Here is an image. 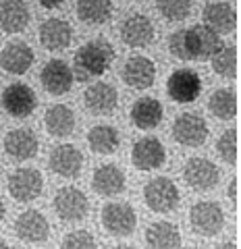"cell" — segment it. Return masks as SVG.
I'll list each match as a JSON object with an SVG mask.
<instances>
[{"instance_id": "6da1fadb", "label": "cell", "mask_w": 241, "mask_h": 249, "mask_svg": "<svg viewBox=\"0 0 241 249\" xmlns=\"http://www.w3.org/2000/svg\"><path fill=\"white\" fill-rule=\"evenodd\" d=\"M222 48V40L206 25L183 27L170 34L168 50L181 60H208Z\"/></svg>"}, {"instance_id": "7a4b0ae2", "label": "cell", "mask_w": 241, "mask_h": 249, "mask_svg": "<svg viewBox=\"0 0 241 249\" xmlns=\"http://www.w3.org/2000/svg\"><path fill=\"white\" fill-rule=\"evenodd\" d=\"M112 60H114V48L106 37H96V40L85 42L75 52L77 79L88 81L96 75H104L111 69Z\"/></svg>"}, {"instance_id": "3957f363", "label": "cell", "mask_w": 241, "mask_h": 249, "mask_svg": "<svg viewBox=\"0 0 241 249\" xmlns=\"http://www.w3.org/2000/svg\"><path fill=\"white\" fill-rule=\"evenodd\" d=\"M144 201L146 206L156 214L173 212L181 201V193L173 178L168 177H154L152 181L144 185Z\"/></svg>"}, {"instance_id": "277c9868", "label": "cell", "mask_w": 241, "mask_h": 249, "mask_svg": "<svg viewBox=\"0 0 241 249\" xmlns=\"http://www.w3.org/2000/svg\"><path fill=\"white\" fill-rule=\"evenodd\" d=\"M102 227L112 237H129L137 227V214L125 201H111L100 214Z\"/></svg>"}, {"instance_id": "5b68a950", "label": "cell", "mask_w": 241, "mask_h": 249, "mask_svg": "<svg viewBox=\"0 0 241 249\" xmlns=\"http://www.w3.org/2000/svg\"><path fill=\"white\" fill-rule=\"evenodd\" d=\"M189 224L202 237L219 235L224 227V212H222L221 204L208 201V199L193 204L189 210Z\"/></svg>"}, {"instance_id": "8992f818", "label": "cell", "mask_w": 241, "mask_h": 249, "mask_svg": "<svg viewBox=\"0 0 241 249\" xmlns=\"http://www.w3.org/2000/svg\"><path fill=\"white\" fill-rule=\"evenodd\" d=\"M208 123L198 112H181L173 121V137L175 142L187 147H200L208 139Z\"/></svg>"}, {"instance_id": "52a82bcc", "label": "cell", "mask_w": 241, "mask_h": 249, "mask_svg": "<svg viewBox=\"0 0 241 249\" xmlns=\"http://www.w3.org/2000/svg\"><path fill=\"white\" fill-rule=\"evenodd\" d=\"M0 102H2L4 112L13 116V119H27L36 110L37 98H36V91L27 83L17 81V83L6 85Z\"/></svg>"}, {"instance_id": "ba28073f", "label": "cell", "mask_w": 241, "mask_h": 249, "mask_svg": "<svg viewBox=\"0 0 241 249\" xmlns=\"http://www.w3.org/2000/svg\"><path fill=\"white\" fill-rule=\"evenodd\" d=\"M6 187H9V193L15 201L29 204V201H36L42 196L44 177L37 168H17L9 177Z\"/></svg>"}, {"instance_id": "9c48e42d", "label": "cell", "mask_w": 241, "mask_h": 249, "mask_svg": "<svg viewBox=\"0 0 241 249\" xmlns=\"http://www.w3.org/2000/svg\"><path fill=\"white\" fill-rule=\"evenodd\" d=\"M54 212L65 222H79L90 212V199L77 187H63L54 196Z\"/></svg>"}, {"instance_id": "30bf717a", "label": "cell", "mask_w": 241, "mask_h": 249, "mask_svg": "<svg viewBox=\"0 0 241 249\" xmlns=\"http://www.w3.org/2000/svg\"><path fill=\"white\" fill-rule=\"evenodd\" d=\"M168 98L177 104H191L202 93V77L191 69H177L167 81Z\"/></svg>"}, {"instance_id": "8fae6325", "label": "cell", "mask_w": 241, "mask_h": 249, "mask_svg": "<svg viewBox=\"0 0 241 249\" xmlns=\"http://www.w3.org/2000/svg\"><path fill=\"white\" fill-rule=\"evenodd\" d=\"M156 29H154L152 19L144 13H131L121 23V40L129 48H146L154 42Z\"/></svg>"}, {"instance_id": "7c38bea8", "label": "cell", "mask_w": 241, "mask_h": 249, "mask_svg": "<svg viewBox=\"0 0 241 249\" xmlns=\"http://www.w3.org/2000/svg\"><path fill=\"white\" fill-rule=\"evenodd\" d=\"M183 178L191 189L210 191L221 183V168L208 158H189L183 168Z\"/></svg>"}, {"instance_id": "4fadbf2b", "label": "cell", "mask_w": 241, "mask_h": 249, "mask_svg": "<svg viewBox=\"0 0 241 249\" xmlns=\"http://www.w3.org/2000/svg\"><path fill=\"white\" fill-rule=\"evenodd\" d=\"M40 81H42V88L48 93H52V96H63V93L71 91L73 81H75V73L65 60L52 58L42 67Z\"/></svg>"}, {"instance_id": "5bb4252c", "label": "cell", "mask_w": 241, "mask_h": 249, "mask_svg": "<svg viewBox=\"0 0 241 249\" xmlns=\"http://www.w3.org/2000/svg\"><path fill=\"white\" fill-rule=\"evenodd\" d=\"M167 160V150L158 137H142L131 147V162L137 170H158Z\"/></svg>"}, {"instance_id": "9a60e30c", "label": "cell", "mask_w": 241, "mask_h": 249, "mask_svg": "<svg viewBox=\"0 0 241 249\" xmlns=\"http://www.w3.org/2000/svg\"><path fill=\"white\" fill-rule=\"evenodd\" d=\"M15 232L25 243H42L50 235V224L40 210H25L15 220Z\"/></svg>"}, {"instance_id": "2e32d148", "label": "cell", "mask_w": 241, "mask_h": 249, "mask_svg": "<svg viewBox=\"0 0 241 249\" xmlns=\"http://www.w3.org/2000/svg\"><path fill=\"white\" fill-rule=\"evenodd\" d=\"M121 77L131 89H148L156 81V65L148 56H131L123 65Z\"/></svg>"}, {"instance_id": "e0dca14e", "label": "cell", "mask_w": 241, "mask_h": 249, "mask_svg": "<svg viewBox=\"0 0 241 249\" xmlns=\"http://www.w3.org/2000/svg\"><path fill=\"white\" fill-rule=\"evenodd\" d=\"M83 102H85V108H88L92 114L108 116V114L114 112L116 106H119V93H116V89L111 83L96 81L85 89Z\"/></svg>"}, {"instance_id": "ac0fdd59", "label": "cell", "mask_w": 241, "mask_h": 249, "mask_svg": "<svg viewBox=\"0 0 241 249\" xmlns=\"http://www.w3.org/2000/svg\"><path fill=\"white\" fill-rule=\"evenodd\" d=\"M48 166L58 177H67V178L77 177L83 166V154L73 143H58L50 152Z\"/></svg>"}, {"instance_id": "d6986e66", "label": "cell", "mask_w": 241, "mask_h": 249, "mask_svg": "<svg viewBox=\"0 0 241 249\" xmlns=\"http://www.w3.org/2000/svg\"><path fill=\"white\" fill-rule=\"evenodd\" d=\"M37 150H40V142H37V135L32 129L19 127V129L9 131L4 137V152L13 160H19V162L32 160L36 158Z\"/></svg>"}, {"instance_id": "ffe728a7", "label": "cell", "mask_w": 241, "mask_h": 249, "mask_svg": "<svg viewBox=\"0 0 241 249\" xmlns=\"http://www.w3.org/2000/svg\"><path fill=\"white\" fill-rule=\"evenodd\" d=\"M40 42L46 50H65L71 46L73 42V27L71 23L65 21V19H58V17H52V19H46L42 25H40Z\"/></svg>"}, {"instance_id": "44dd1931", "label": "cell", "mask_w": 241, "mask_h": 249, "mask_svg": "<svg viewBox=\"0 0 241 249\" xmlns=\"http://www.w3.org/2000/svg\"><path fill=\"white\" fill-rule=\"evenodd\" d=\"M34 50L25 42H11L0 52V67L11 75H25L34 65Z\"/></svg>"}, {"instance_id": "7402d4cb", "label": "cell", "mask_w": 241, "mask_h": 249, "mask_svg": "<svg viewBox=\"0 0 241 249\" xmlns=\"http://www.w3.org/2000/svg\"><path fill=\"white\" fill-rule=\"evenodd\" d=\"M32 21V11L25 0H2L0 2V29L4 34H21Z\"/></svg>"}, {"instance_id": "603a6c76", "label": "cell", "mask_w": 241, "mask_h": 249, "mask_svg": "<svg viewBox=\"0 0 241 249\" xmlns=\"http://www.w3.org/2000/svg\"><path fill=\"white\" fill-rule=\"evenodd\" d=\"M204 23L206 27H210L214 34L227 36L231 31H235L237 27V13L229 2H210L204 6Z\"/></svg>"}, {"instance_id": "cb8c5ba5", "label": "cell", "mask_w": 241, "mask_h": 249, "mask_svg": "<svg viewBox=\"0 0 241 249\" xmlns=\"http://www.w3.org/2000/svg\"><path fill=\"white\" fill-rule=\"evenodd\" d=\"M125 173L116 166V164H102L94 170V177H92V187L98 196L111 197L116 196L125 189Z\"/></svg>"}, {"instance_id": "d4e9b609", "label": "cell", "mask_w": 241, "mask_h": 249, "mask_svg": "<svg viewBox=\"0 0 241 249\" xmlns=\"http://www.w3.org/2000/svg\"><path fill=\"white\" fill-rule=\"evenodd\" d=\"M162 116H165V110H162L160 100H156V98L144 96V98L135 100L133 106H131V123L142 131L156 129L162 121Z\"/></svg>"}, {"instance_id": "484cf974", "label": "cell", "mask_w": 241, "mask_h": 249, "mask_svg": "<svg viewBox=\"0 0 241 249\" xmlns=\"http://www.w3.org/2000/svg\"><path fill=\"white\" fill-rule=\"evenodd\" d=\"M146 243L150 249H181V231L173 222L158 220L148 227Z\"/></svg>"}, {"instance_id": "4316f807", "label": "cell", "mask_w": 241, "mask_h": 249, "mask_svg": "<svg viewBox=\"0 0 241 249\" xmlns=\"http://www.w3.org/2000/svg\"><path fill=\"white\" fill-rule=\"evenodd\" d=\"M46 131L52 137H69L75 131V112L67 104H54L44 114Z\"/></svg>"}, {"instance_id": "83f0119b", "label": "cell", "mask_w": 241, "mask_h": 249, "mask_svg": "<svg viewBox=\"0 0 241 249\" xmlns=\"http://www.w3.org/2000/svg\"><path fill=\"white\" fill-rule=\"evenodd\" d=\"M75 11L81 23L96 27L111 21L114 6H112V0H77Z\"/></svg>"}, {"instance_id": "f1b7e54d", "label": "cell", "mask_w": 241, "mask_h": 249, "mask_svg": "<svg viewBox=\"0 0 241 249\" xmlns=\"http://www.w3.org/2000/svg\"><path fill=\"white\" fill-rule=\"evenodd\" d=\"M88 145L94 154L100 156H111L119 150L121 145V135L112 124H96L88 133Z\"/></svg>"}, {"instance_id": "f546056e", "label": "cell", "mask_w": 241, "mask_h": 249, "mask_svg": "<svg viewBox=\"0 0 241 249\" xmlns=\"http://www.w3.org/2000/svg\"><path fill=\"white\" fill-rule=\"evenodd\" d=\"M208 108L216 119L221 121H231L237 116V96L235 91L229 88L216 89L212 96L208 98Z\"/></svg>"}, {"instance_id": "4dcf8cb0", "label": "cell", "mask_w": 241, "mask_h": 249, "mask_svg": "<svg viewBox=\"0 0 241 249\" xmlns=\"http://www.w3.org/2000/svg\"><path fill=\"white\" fill-rule=\"evenodd\" d=\"M212 69L222 79H235L237 77V48L235 46H222L212 56Z\"/></svg>"}, {"instance_id": "1f68e13d", "label": "cell", "mask_w": 241, "mask_h": 249, "mask_svg": "<svg viewBox=\"0 0 241 249\" xmlns=\"http://www.w3.org/2000/svg\"><path fill=\"white\" fill-rule=\"evenodd\" d=\"M191 0H156V9L167 21H185L191 15Z\"/></svg>"}, {"instance_id": "d6a6232c", "label": "cell", "mask_w": 241, "mask_h": 249, "mask_svg": "<svg viewBox=\"0 0 241 249\" xmlns=\"http://www.w3.org/2000/svg\"><path fill=\"white\" fill-rule=\"evenodd\" d=\"M216 152L227 164H237L239 156V133L237 129H227L222 131V135L216 142Z\"/></svg>"}, {"instance_id": "836d02e7", "label": "cell", "mask_w": 241, "mask_h": 249, "mask_svg": "<svg viewBox=\"0 0 241 249\" xmlns=\"http://www.w3.org/2000/svg\"><path fill=\"white\" fill-rule=\"evenodd\" d=\"M60 249H98V243L90 231L79 229V231L69 232V235L63 239Z\"/></svg>"}, {"instance_id": "e575fe53", "label": "cell", "mask_w": 241, "mask_h": 249, "mask_svg": "<svg viewBox=\"0 0 241 249\" xmlns=\"http://www.w3.org/2000/svg\"><path fill=\"white\" fill-rule=\"evenodd\" d=\"M227 193H229V199L233 201V206H239V178L237 177L231 181Z\"/></svg>"}, {"instance_id": "d590c367", "label": "cell", "mask_w": 241, "mask_h": 249, "mask_svg": "<svg viewBox=\"0 0 241 249\" xmlns=\"http://www.w3.org/2000/svg\"><path fill=\"white\" fill-rule=\"evenodd\" d=\"M37 2H40L44 9H56V6H60L65 0H37Z\"/></svg>"}, {"instance_id": "8d00e7d4", "label": "cell", "mask_w": 241, "mask_h": 249, "mask_svg": "<svg viewBox=\"0 0 241 249\" xmlns=\"http://www.w3.org/2000/svg\"><path fill=\"white\" fill-rule=\"evenodd\" d=\"M216 249H237V245H235V243H231V241H229V243H221Z\"/></svg>"}, {"instance_id": "74e56055", "label": "cell", "mask_w": 241, "mask_h": 249, "mask_svg": "<svg viewBox=\"0 0 241 249\" xmlns=\"http://www.w3.org/2000/svg\"><path fill=\"white\" fill-rule=\"evenodd\" d=\"M4 214H6V210H4V204H2V199H0V220L4 218Z\"/></svg>"}, {"instance_id": "f35d334b", "label": "cell", "mask_w": 241, "mask_h": 249, "mask_svg": "<svg viewBox=\"0 0 241 249\" xmlns=\"http://www.w3.org/2000/svg\"><path fill=\"white\" fill-rule=\"evenodd\" d=\"M0 249H11V247H9V243H6V241H4L2 237H0Z\"/></svg>"}, {"instance_id": "ab89813d", "label": "cell", "mask_w": 241, "mask_h": 249, "mask_svg": "<svg viewBox=\"0 0 241 249\" xmlns=\"http://www.w3.org/2000/svg\"><path fill=\"white\" fill-rule=\"evenodd\" d=\"M112 249H135L133 245H116V247H112Z\"/></svg>"}]
</instances>
